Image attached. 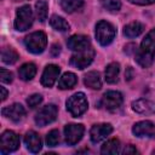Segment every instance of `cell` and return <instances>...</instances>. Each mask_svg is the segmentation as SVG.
<instances>
[{"label":"cell","instance_id":"36","mask_svg":"<svg viewBox=\"0 0 155 155\" xmlns=\"http://www.w3.org/2000/svg\"><path fill=\"white\" fill-rule=\"evenodd\" d=\"M125 76H126V79H127V80H131V79L133 78V70H132V68H131V67H127L126 73H125Z\"/></svg>","mask_w":155,"mask_h":155},{"label":"cell","instance_id":"38","mask_svg":"<svg viewBox=\"0 0 155 155\" xmlns=\"http://www.w3.org/2000/svg\"><path fill=\"white\" fill-rule=\"evenodd\" d=\"M153 154H155V150H153Z\"/></svg>","mask_w":155,"mask_h":155},{"label":"cell","instance_id":"1","mask_svg":"<svg viewBox=\"0 0 155 155\" xmlns=\"http://www.w3.org/2000/svg\"><path fill=\"white\" fill-rule=\"evenodd\" d=\"M24 45L29 52L39 54L44 52V50L46 48V45H47L46 34L44 31H34L25 36Z\"/></svg>","mask_w":155,"mask_h":155},{"label":"cell","instance_id":"11","mask_svg":"<svg viewBox=\"0 0 155 155\" xmlns=\"http://www.w3.org/2000/svg\"><path fill=\"white\" fill-rule=\"evenodd\" d=\"M1 114L5 117L12 120L13 122H19L25 116V109L19 103H13V104H11L8 107H5L1 110Z\"/></svg>","mask_w":155,"mask_h":155},{"label":"cell","instance_id":"7","mask_svg":"<svg viewBox=\"0 0 155 155\" xmlns=\"http://www.w3.org/2000/svg\"><path fill=\"white\" fill-rule=\"evenodd\" d=\"M93 57H94V51L91 47H88L84 51H79L78 53L73 54L69 63H70V65H73L78 69H84L91 64V62L93 61Z\"/></svg>","mask_w":155,"mask_h":155},{"label":"cell","instance_id":"37","mask_svg":"<svg viewBox=\"0 0 155 155\" xmlns=\"http://www.w3.org/2000/svg\"><path fill=\"white\" fill-rule=\"evenodd\" d=\"M0 92H1V101H5L6 97H7V91H6V88L1 86V87H0Z\"/></svg>","mask_w":155,"mask_h":155},{"label":"cell","instance_id":"26","mask_svg":"<svg viewBox=\"0 0 155 155\" xmlns=\"http://www.w3.org/2000/svg\"><path fill=\"white\" fill-rule=\"evenodd\" d=\"M19 56L12 47H4L1 51V59L6 64H15L18 61Z\"/></svg>","mask_w":155,"mask_h":155},{"label":"cell","instance_id":"23","mask_svg":"<svg viewBox=\"0 0 155 155\" xmlns=\"http://www.w3.org/2000/svg\"><path fill=\"white\" fill-rule=\"evenodd\" d=\"M144 30V25L140 22H131L124 28V34L127 38H136L140 35Z\"/></svg>","mask_w":155,"mask_h":155},{"label":"cell","instance_id":"4","mask_svg":"<svg viewBox=\"0 0 155 155\" xmlns=\"http://www.w3.org/2000/svg\"><path fill=\"white\" fill-rule=\"evenodd\" d=\"M33 24V11L29 5H24L17 10L16 19H15V28L18 31H24L29 29Z\"/></svg>","mask_w":155,"mask_h":155},{"label":"cell","instance_id":"31","mask_svg":"<svg viewBox=\"0 0 155 155\" xmlns=\"http://www.w3.org/2000/svg\"><path fill=\"white\" fill-rule=\"evenodd\" d=\"M41 102H42V96H41V94H38V93L31 94V96L27 99V104H28L30 108H35V107H38Z\"/></svg>","mask_w":155,"mask_h":155},{"label":"cell","instance_id":"2","mask_svg":"<svg viewBox=\"0 0 155 155\" xmlns=\"http://www.w3.org/2000/svg\"><path fill=\"white\" fill-rule=\"evenodd\" d=\"M87 107H88V103H87L86 96L82 92L74 93L67 99V110L74 117L82 115L87 110Z\"/></svg>","mask_w":155,"mask_h":155},{"label":"cell","instance_id":"14","mask_svg":"<svg viewBox=\"0 0 155 155\" xmlns=\"http://www.w3.org/2000/svg\"><path fill=\"white\" fill-rule=\"evenodd\" d=\"M132 109L136 113L143 114V115L155 114V102H153L150 99L140 98V99H137V101L132 102Z\"/></svg>","mask_w":155,"mask_h":155},{"label":"cell","instance_id":"15","mask_svg":"<svg viewBox=\"0 0 155 155\" xmlns=\"http://www.w3.org/2000/svg\"><path fill=\"white\" fill-rule=\"evenodd\" d=\"M67 46L71 51H84L90 47V39L85 35H73L68 39Z\"/></svg>","mask_w":155,"mask_h":155},{"label":"cell","instance_id":"9","mask_svg":"<svg viewBox=\"0 0 155 155\" xmlns=\"http://www.w3.org/2000/svg\"><path fill=\"white\" fill-rule=\"evenodd\" d=\"M122 104V94L117 91H108L101 99V105L108 110L117 109Z\"/></svg>","mask_w":155,"mask_h":155},{"label":"cell","instance_id":"3","mask_svg":"<svg viewBox=\"0 0 155 155\" xmlns=\"http://www.w3.org/2000/svg\"><path fill=\"white\" fill-rule=\"evenodd\" d=\"M115 28L107 21H99L96 25V39L102 46L109 45L115 38Z\"/></svg>","mask_w":155,"mask_h":155},{"label":"cell","instance_id":"35","mask_svg":"<svg viewBox=\"0 0 155 155\" xmlns=\"http://www.w3.org/2000/svg\"><path fill=\"white\" fill-rule=\"evenodd\" d=\"M137 153H138L137 149L134 147H132V145H127L124 149V151H122V154H126V155H128V154H137Z\"/></svg>","mask_w":155,"mask_h":155},{"label":"cell","instance_id":"30","mask_svg":"<svg viewBox=\"0 0 155 155\" xmlns=\"http://www.w3.org/2000/svg\"><path fill=\"white\" fill-rule=\"evenodd\" d=\"M59 140H61V137H59V131L58 130H52L46 136V143H47L48 147H56L59 143Z\"/></svg>","mask_w":155,"mask_h":155},{"label":"cell","instance_id":"27","mask_svg":"<svg viewBox=\"0 0 155 155\" xmlns=\"http://www.w3.org/2000/svg\"><path fill=\"white\" fill-rule=\"evenodd\" d=\"M119 148H120V142L119 139L116 138H113V139H109L107 143H104L102 145V149H101V153L102 154H117L119 153Z\"/></svg>","mask_w":155,"mask_h":155},{"label":"cell","instance_id":"18","mask_svg":"<svg viewBox=\"0 0 155 155\" xmlns=\"http://www.w3.org/2000/svg\"><path fill=\"white\" fill-rule=\"evenodd\" d=\"M119 73H120V65L116 62H113L110 64H108V67L105 68V81L108 84H115L117 82L119 79Z\"/></svg>","mask_w":155,"mask_h":155},{"label":"cell","instance_id":"34","mask_svg":"<svg viewBox=\"0 0 155 155\" xmlns=\"http://www.w3.org/2000/svg\"><path fill=\"white\" fill-rule=\"evenodd\" d=\"M59 53H61V46H59L58 44H53V45L51 46V54H52L53 57H57Z\"/></svg>","mask_w":155,"mask_h":155},{"label":"cell","instance_id":"28","mask_svg":"<svg viewBox=\"0 0 155 155\" xmlns=\"http://www.w3.org/2000/svg\"><path fill=\"white\" fill-rule=\"evenodd\" d=\"M47 10H48V7H47L46 1L39 0L35 4V13H36V17H38V19L40 22H44L46 19V17H47Z\"/></svg>","mask_w":155,"mask_h":155},{"label":"cell","instance_id":"25","mask_svg":"<svg viewBox=\"0 0 155 155\" xmlns=\"http://www.w3.org/2000/svg\"><path fill=\"white\" fill-rule=\"evenodd\" d=\"M84 6V0H61V7L67 13H73Z\"/></svg>","mask_w":155,"mask_h":155},{"label":"cell","instance_id":"24","mask_svg":"<svg viewBox=\"0 0 155 155\" xmlns=\"http://www.w3.org/2000/svg\"><path fill=\"white\" fill-rule=\"evenodd\" d=\"M50 24H51V27L54 30H58V31H67V30H69V23L63 17L57 16V15L51 16Z\"/></svg>","mask_w":155,"mask_h":155},{"label":"cell","instance_id":"33","mask_svg":"<svg viewBox=\"0 0 155 155\" xmlns=\"http://www.w3.org/2000/svg\"><path fill=\"white\" fill-rule=\"evenodd\" d=\"M128 1L134 5H150V4L155 2V0H128Z\"/></svg>","mask_w":155,"mask_h":155},{"label":"cell","instance_id":"20","mask_svg":"<svg viewBox=\"0 0 155 155\" xmlns=\"http://www.w3.org/2000/svg\"><path fill=\"white\" fill-rule=\"evenodd\" d=\"M140 50L150 53V54H155V29L150 30L147 36L143 39L142 44H140Z\"/></svg>","mask_w":155,"mask_h":155},{"label":"cell","instance_id":"19","mask_svg":"<svg viewBox=\"0 0 155 155\" xmlns=\"http://www.w3.org/2000/svg\"><path fill=\"white\" fill-rule=\"evenodd\" d=\"M35 74H36V65L34 63H24L18 69V75L24 81L31 80L35 76Z\"/></svg>","mask_w":155,"mask_h":155},{"label":"cell","instance_id":"13","mask_svg":"<svg viewBox=\"0 0 155 155\" xmlns=\"http://www.w3.org/2000/svg\"><path fill=\"white\" fill-rule=\"evenodd\" d=\"M59 73H61V69H59L58 65L48 64L45 68V70H44V73L41 75V85L45 86V87H51L56 82Z\"/></svg>","mask_w":155,"mask_h":155},{"label":"cell","instance_id":"12","mask_svg":"<svg viewBox=\"0 0 155 155\" xmlns=\"http://www.w3.org/2000/svg\"><path fill=\"white\" fill-rule=\"evenodd\" d=\"M132 132L137 137H154L155 136V125L151 121L144 120L134 124Z\"/></svg>","mask_w":155,"mask_h":155},{"label":"cell","instance_id":"29","mask_svg":"<svg viewBox=\"0 0 155 155\" xmlns=\"http://www.w3.org/2000/svg\"><path fill=\"white\" fill-rule=\"evenodd\" d=\"M101 4L102 6L110 11V12H115V11H119L120 7H121V2L120 0H101Z\"/></svg>","mask_w":155,"mask_h":155},{"label":"cell","instance_id":"5","mask_svg":"<svg viewBox=\"0 0 155 155\" xmlns=\"http://www.w3.org/2000/svg\"><path fill=\"white\" fill-rule=\"evenodd\" d=\"M19 147V137L13 131H5L1 134L0 139V149L1 154L13 153Z\"/></svg>","mask_w":155,"mask_h":155},{"label":"cell","instance_id":"21","mask_svg":"<svg viewBox=\"0 0 155 155\" xmlns=\"http://www.w3.org/2000/svg\"><path fill=\"white\" fill-rule=\"evenodd\" d=\"M134 59H136V62H137L140 67L148 68V67H150V65L153 64V62H154V54H150V53H148V52H145V51H143V50L139 48V50L136 51Z\"/></svg>","mask_w":155,"mask_h":155},{"label":"cell","instance_id":"16","mask_svg":"<svg viewBox=\"0 0 155 155\" xmlns=\"http://www.w3.org/2000/svg\"><path fill=\"white\" fill-rule=\"evenodd\" d=\"M24 143L27 145V149L30 153H34V154L35 153H39L41 150V147H42L40 136L36 132H34V131H29V132L25 133V136H24Z\"/></svg>","mask_w":155,"mask_h":155},{"label":"cell","instance_id":"17","mask_svg":"<svg viewBox=\"0 0 155 155\" xmlns=\"http://www.w3.org/2000/svg\"><path fill=\"white\" fill-rule=\"evenodd\" d=\"M84 82L87 87L92 90H99L102 87L101 75L98 71H88L84 78Z\"/></svg>","mask_w":155,"mask_h":155},{"label":"cell","instance_id":"10","mask_svg":"<svg viewBox=\"0 0 155 155\" xmlns=\"http://www.w3.org/2000/svg\"><path fill=\"white\" fill-rule=\"evenodd\" d=\"M113 132V126L110 124H98L93 125L90 131V138L93 143H99L104 138H107Z\"/></svg>","mask_w":155,"mask_h":155},{"label":"cell","instance_id":"32","mask_svg":"<svg viewBox=\"0 0 155 155\" xmlns=\"http://www.w3.org/2000/svg\"><path fill=\"white\" fill-rule=\"evenodd\" d=\"M12 79H13V75L10 70H6L4 68L0 69V80H1V82L10 84V82H12Z\"/></svg>","mask_w":155,"mask_h":155},{"label":"cell","instance_id":"6","mask_svg":"<svg viewBox=\"0 0 155 155\" xmlns=\"http://www.w3.org/2000/svg\"><path fill=\"white\" fill-rule=\"evenodd\" d=\"M57 114H58V108L54 104H47L36 114L35 122L38 126H41V127L46 126L57 119Z\"/></svg>","mask_w":155,"mask_h":155},{"label":"cell","instance_id":"22","mask_svg":"<svg viewBox=\"0 0 155 155\" xmlns=\"http://www.w3.org/2000/svg\"><path fill=\"white\" fill-rule=\"evenodd\" d=\"M78 82V78L74 73H65L62 75V78L58 81V88L61 90H69L74 87Z\"/></svg>","mask_w":155,"mask_h":155},{"label":"cell","instance_id":"8","mask_svg":"<svg viewBox=\"0 0 155 155\" xmlns=\"http://www.w3.org/2000/svg\"><path fill=\"white\" fill-rule=\"evenodd\" d=\"M85 132V127L81 124H69L64 127L65 142L68 145H74L81 140Z\"/></svg>","mask_w":155,"mask_h":155}]
</instances>
